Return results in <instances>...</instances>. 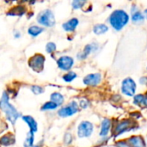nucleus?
<instances>
[{"label": "nucleus", "instance_id": "32", "mask_svg": "<svg viewBox=\"0 0 147 147\" xmlns=\"http://www.w3.org/2000/svg\"><path fill=\"white\" fill-rule=\"evenodd\" d=\"M21 34H21L20 32H18V31H16L14 35H15V37H16V38H19V37H21Z\"/></svg>", "mask_w": 147, "mask_h": 147}, {"label": "nucleus", "instance_id": "24", "mask_svg": "<svg viewBox=\"0 0 147 147\" xmlns=\"http://www.w3.org/2000/svg\"><path fill=\"white\" fill-rule=\"evenodd\" d=\"M76 78H77V74L73 71H69L68 73H66L65 75L63 76V79L66 83H70V82L73 81Z\"/></svg>", "mask_w": 147, "mask_h": 147}, {"label": "nucleus", "instance_id": "3", "mask_svg": "<svg viewBox=\"0 0 147 147\" xmlns=\"http://www.w3.org/2000/svg\"><path fill=\"white\" fill-rule=\"evenodd\" d=\"M37 22L45 27H53L55 24L54 14L51 9H44L37 16Z\"/></svg>", "mask_w": 147, "mask_h": 147}, {"label": "nucleus", "instance_id": "21", "mask_svg": "<svg viewBox=\"0 0 147 147\" xmlns=\"http://www.w3.org/2000/svg\"><path fill=\"white\" fill-rule=\"evenodd\" d=\"M145 20V16L140 11H136L132 14V21L134 23H141Z\"/></svg>", "mask_w": 147, "mask_h": 147}, {"label": "nucleus", "instance_id": "8", "mask_svg": "<svg viewBox=\"0 0 147 147\" xmlns=\"http://www.w3.org/2000/svg\"><path fill=\"white\" fill-rule=\"evenodd\" d=\"M57 64L60 70L69 71L74 65V60L70 56H62L57 60Z\"/></svg>", "mask_w": 147, "mask_h": 147}, {"label": "nucleus", "instance_id": "12", "mask_svg": "<svg viewBox=\"0 0 147 147\" xmlns=\"http://www.w3.org/2000/svg\"><path fill=\"white\" fill-rule=\"evenodd\" d=\"M78 23H79V22H78V18H71L69 21L65 22L62 27H63L64 30H65L67 32H72L76 29Z\"/></svg>", "mask_w": 147, "mask_h": 147}, {"label": "nucleus", "instance_id": "1", "mask_svg": "<svg viewBox=\"0 0 147 147\" xmlns=\"http://www.w3.org/2000/svg\"><path fill=\"white\" fill-rule=\"evenodd\" d=\"M0 108L2 111L6 115V118L13 124L15 125L16 120L19 118V113L16 109V108L11 105L9 102V96L6 92L3 93V96L1 97L0 101Z\"/></svg>", "mask_w": 147, "mask_h": 147}, {"label": "nucleus", "instance_id": "4", "mask_svg": "<svg viewBox=\"0 0 147 147\" xmlns=\"http://www.w3.org/2000/svg\"><path fill=\"white\" fill-rule=\"evenodd\" d=\"M45 57L42 54H35L28 60V65L32 70L37 72H40L44 68Z\"/></svg>", "mask_w": 147, "mask_h": 147}, {"label": "nucleus", "instance_id": "19", "mask_svg": "<svg viewBox=\"0 0 147 147\" xmlns=\"http://www.w3.org/2000/svg\"><path fill=\"white\" fill-rule=\"evenodd\" d=\"M25 13V9L22 6H16L11 9L7 14L9 16H22Z\"/></svg>", "mask_w": 147, "mask_h": 147}, {"label": "nucleus", "instance_id": "30", "mask_svg": "<svg viewBox=\"0 0 147 147\" xmlns=\"http://www.w3.org/2000/svg\"><path fill=\"white\" fill-rule=\"evenodd\" d=\"M81 107L83 108V109H86L88 106H89V103H88V102H86V101H84V100H83V101H81Z\"/></svg>", "mask_w": 147, "mask_h": 147}, {"label": "nucleus", "instance_id": "22", "mask_svg": "<svg viewBox=\"0 0 147 147\" xmlns=\"http://www.w3.org/2000/svg\"><path fill=\"white\" fill-rule=\"evenodd\" d=\"M59 106L56 104V103H54V102H47L46 103H44V105L41 107V110L42 111H48V110H53V109H56L57 108H58Z\"/></svg>", "mask_w": 147, "mask_h": 147}, {"label": "nucleus", "instance_id": "20", "mask_svg": "<svg viewBox=\"0 0 147 147\" xmlns=\"http://www.w3.org/2000/svg\"><path fill=\"white\" fill-rule=\"evenodd\" d=\"M43 28H40V27H39V26H31L29 28H28V33L31 35V36H33V37H36V36H38L40 34H41L42 32H43Z\"/></svg>", "mask_w": 147, "mask_h": 147}, {"label": "nucleus", "instance_id": "18", "mask_svg": "<svg viewBox=\"0 0 147 147\" xmlns=\"http://www.w3.org/2000/svg\"><path fill=\"white\" fill-rule=\"evenodd\" d=\"M51 102L56 103L58 106H60L64 102V96L59 92H54L51 95Z\"/></svg>", "mask_w": 147, "mask_h": 147}, {"label": "nucleus", "instance_id": "25", "mask_svg": "<svg viewBox=\"0 0 147 147\" xmlns=\"http://www.w3.org/2000/svg\"><path fill=\"white\" fill-rule=\"evenodd\" d=\"M56 44L53 43V42H48L47 45H46V51L47 53H53L55 50H56Z\"/></svg>", "mask_w": 147, "mask_h": 147}, {"label": "nucleus", "instance_id": "13", "mask_svg": "<svg viewBox=\"0 0 147 147\" xmlns=\"http://www.w3.org/2000/svg\"><path fill=\"white\" fill-rule=\"evenodd\" d=\"M22 120L28 124V126L29 127L30 132L32 133H36L37 129H38V126H37V122L30 115H24L22 116Z\"/></svg>", "mask_w": 147, "mask_h": 147}, {"label": "nucleus", "instance_id": "31", "mask_svg": "<svg viewBox=\"0 0 147 147\" xmlns=\"http://www.w3.org/2000/svg\"><path fill=\"white\" fill-rule=\"evenodd\" d=\"M140 83L141 84H147V77H142L140 79Z\"/></svg>", "mask_w": 147, "mask_h": 147}, {"label": "nucleus", "instance_id": "33", "mask_svg": "<svg viewBox=\"0 0 147 147\" xmlns=\"http://www.w3.org/2000/svg\"><path fill=\"white\" fill-rule=\"evenodd\" d=\"M145 16H146V18H147V9H145Z\"/></svg>", "mask_w": 147, "mask_h": 147}, {"label": "nucleus", "instance_id": "16", "mask_svg": "<svg viewBox=\"0 0 147 147\" xmlns=\"http://www.w3.org/2000/svg\"><path fill=\"white\" fill-rule=\"evenodd\" d=\"M14 143H15V136L11 134L4 135L1 139V144L3 146H11Z\"/></svg>", "mask_w": 147, "mask_h": 147}, {"label": "nucleus", "instance_id": "29", "mask_svg": "<svg viewBox=\"0 0 147 147\" xmlns=\"http://www.w3.org/2000/svg\"><path fill=\"white\" fill-rule=\"evenodd\" d=\"M117 147H132L130 145H128L127 143L124 142V141H119L117 142Z\"/></svg>", "mask_w": 147, "mask_h": 147}, {"label": "nucleus", "instance_id": "10", "mask_svg": "<svg viewBox=\"0 0 147 147\" xmlns=\"http://www.w3.org/2000/svg\"><path fill=\"white\" fill-rule=\"evenodd\" d=\"M134 124L131 120H124L122 121H121L118 126L116 127L115 129V135H120L125 132H127L130 129H133Z\"/></svg>", "mask_w": 147, "mask_h": 147}, {"label": "nucleus", "instance_id": "28", "mask_svg": "<svg viewBox=\"0 0 147 147\" xmlns=\"http://www.w3.org/2000/svg\"><path fill=\"white\" fill-rule=\"evenodd\" d=\"M64 141L66 145H70L72 141V138H71V134H66L65 136V139H64Z\"/></svg>", "mask_w": 147, "mask_h": 147}, {"label": "nucleus", "instance_id": "14", "mask_svg": "<svg viewBox=\"0 0 147 147\" xmlns=\"http://www.w3.org/2000/svg\"><path fill=\"white\" fill-rule=\"evenodd\" d=\"M129 143L132 147H146L145 140L140 136H134L129 139Z\"/></svg>", "mask_w": 147, "mask_h": 147}, {"label": "nucleus", "instance_id": "5", "mask_svg": "<svg viewBox=\"0 0 147 147\" xmlns=\"http://www.w3.org/2000/svg\"><path fill=\"white\" fill-rule=\"evenodd\" d=\"M121 91L127 96H133L136 92V84L131 78H127L122 81Z\"/></svg>", "mask_w": 147, "mask_h": 147}, {"label": "nucleus", "instance_id": "27", "mask_svg": "<svg viewBox=\"0 0 147 147\" xmlns=\"http://www.w3.org/2000/svg\"><path fill=\"white\" fill-rule=\"evenodd\" d=\"M85 3H86L85 1L75 0V1L72 2V7H73V9H80V8H82L84 5Z\"/></svg>", "mask_w": 147, "mask_h": 147}, {"label": "nucleus", "instance_id": "17", "mask_svg": "<svg viewBox=\"0 0 147 147\" xmlns=\"http://www.w3.org/2000/svg\"><path fill=\"white\" fill-rule=\"evenodd\" d=\"M108 30H109L108 26H106L105 24H102V23L96 24V25H95L94 28H93V32H94L96 34H97V35L103 34H105Z\"/></svg>", "mask_w": 147, "mask_h": 147}, {"label": "nucleus", "instance_id": "23", "mask_svg": "<svg viewBox=\"0 0 147 147\" xmlns=\"http://www.w3.org/2000/svg\"><path fill=\"white\" fill-rule=\"evenodd\" d=\"M34 134L30 132L27 134V138L25 140V142H24V146L25 147H32L34 145Z\"/></svg>", "mask_w": 147, "mask_h": 147}, {"label": "nucleus", "instance_id": "9", "mask_svg": "<svg viewBox=\"0 0 147 147\" xmlns=\"http://www.w3.org/2000/svg\"><path fill=\"white\" fill-rule=\"evenodd\" d=\"M102 81L101 73H91L84 78V84L89 86H96Z\"/></svg>", "mask_w": 147, "mask_h": 147}, {"label": "nucleus", "instance_id": "7", "mask_svg": "<svg viewBox=\"0 0 147 147\" xmlns=\"http://www.w3.org/2000/svg\"><path fill=\"white\" fill-rule=\"evenodd\" d=\"M93 132V125L89 121H82L78 128V134L79 138H87L91 135Z\"/></svg>", "mask_w": 147, "mask_h": 147}, {"label": "nucleus", "instance_id": "6", "mask_svg": "<svg viewBox=\"0 0 147 147\" xmlns=\"http://www.w3.org/2000/svg\"><path fill=\"white\" fill-rule=\"evenodd\" d=\"M78 112V105L76 102H71L69 104H67L66 106L61 108L59 112L58 115L60 117H70L73 115H75L76 113Z\"/></svg>", "mask_w": 147, "mask_h": 147}, {"label": "nucleus", "instance_id": "15", "mask_svg": "<svg viewBox=\"0 0 147 147\" xmlns=\"http://www.w3.org/2000/svg\"><path fill=\"white\" fill-rule=\"evenodd\" d=\"M110 127H111V121H110V120H109V119H104V120L102 121L100 135H101L102 137L106 136V135L109 134Z\"/></svg>", "mask_w": 147, "mask_h": 147}, {"label": "nucleus", "instance_id": "2", "mask_svg": "<svg viewBox=\"0 0 147 147\" xmlns=\"http://www.w3.org/2000/svg\"><path fill=\"white\" fill-rule=\"evenodd\" d=\"M109 22L115 30H121L129 22V16L125 10L116 9L110 15Z\"/></svg>", "mask_w": 147, "mask_h": 147}, {"label": "nucleus", "instance_id": "26", "mask_svg": "<svg viewBox=\"0 0 147 147\" xmlns=\"http://www.w3.org/2000/svg\"><path fill=\"white\" fill-rule=\"evenodd\" d=\"M31 91L35 95H40L44 92V88L38 86V85H33L31 87Z\"/></svg>", "mask_w": 147, "mask_h": 147}, {"label": "nucleus", "instance_id": "11", "mask_svg": "<svg viewBox=\"0 0 147 147\" xmlns=\"http://www.w3.org/2000/svg\"><path fill=\"white\" fill-rule=\"evenodd\" d=\"M97 47H98V45L96 44V43H90V44L86 45L85 47H84V49L83 50V52H81V53H79L78 54V58L79 59H81V60L85 59L91 53L96 51Z\"/></svg>", "mask_w": 147, "mask_h": 147}]
</instances>
